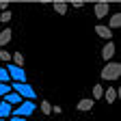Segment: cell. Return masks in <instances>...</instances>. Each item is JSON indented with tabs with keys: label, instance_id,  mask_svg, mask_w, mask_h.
<instances>
[{
	"label": "cell",
	"instance_id": "cell-1",
	"mask_svg": "<svg viewBox=\"0 0 121 121\" xmlns=\"http://www.w3.org/2000/svg\"><path fill=\"white\" fill-rule=\"evenodd\" d=\"M11 91L13 93H17L22 99H26V102H33L37 95H35V91H33V86H30L28 82H13V86H11Z\"/></svg>",
	"mask_w": 121,
	"mask_h": 121
},
{
	"label": "cell",
	"instance_id": "cell-2",
	"mask_svg": "<svg viewBox=\"0 0 121 121\" xmlns=\"http://www.w3.org/2000/svg\"><path fill=\"white\" fill-rule=\"evenodd\" d=\"M119 76H121V65L115 63V60H108L102 69V78L104 80H117Z\"/></svg>",
	"mask_w": 121,
	"mask_h": 121
},
{
	"label": "cell",
	"instance_id": "cell-3",
	"mask_svg": "<svg viewBox=\"0 0 121 121\" xmlns=\"http://www.w3.org/2000/svg\"><path fill=\"white\" fill-rule=\"evenodd\" d=\"M35 108H37V106H35V102H26V99H24V102L17 106V108H13V110H11V117L26 119V117H30V115L35 112Z\"/></svg>",
	"mask_w": 121,
	"mask_h": 121
},
{
	"label": "cell",
	"instance_id": "cell-4",
	"mask_svg": "<svg viewBox=\"0 0 121 121\" xmlns=\"http://www.w3.org/2000/svg\"><path fill=\"white\" fill-rule=\"evenodd\" d=\"M7 73H9V78H11L13 82H26V71H24L22 67H15V65H11V63H9Z\"/></svg>",
	"mask_w": 121,
	"mask_h": 121
},
{
	"label": "cell",
	"instance_id": "cell-5",
	"mask_svg": "<svg viewBox=\"0 0 121 121\" xmlns=\"http://www.w3.org/2000/svg\"><path fill=\"white\" fill-rule=\"evenodd\" d=\"M108 9H110L108 2H97V4L93 7V13H95L97 20H102V17H106V15H108Z\"/></svg>",
	"mask_w": 121,
	"mask_h": 121
},
{
	"label": "cell",
	"instance_id": "cell-6",
	"mask_svg": "<svg viewBox=\"0 0 121 121\" xmlns=\"http://www.w3.org/2000/svg\"><path fill=\"white\" fill-rule=\"evenodd\" d=\"M115 52H117L115 43H112V41H108V43H106L104 48H102V58H104V60H110V58L115 56Z\"/></svg>",
	"mask_w": 121,
	"mask_h": 121
},
{
	"label": "cell",
	"instance_id": "cell-7",
	"mask_svg": "<svg viewBox=\"0 0 121 121\" xmlns=\"http://www.w3.org/2000/svg\"><path fill=\"white\" fill-rule=\"evenodd\" d=\"M95 35L99 39H112V30H108V26H104V24H97L95 26Z\"/></svg>",
	"mask_w": 121,
	"mask_h": 121
},
{
	"label": "cell",
	"instance_id": "cell-8",
	"mask_svg": "<svg viewBox=\"0 0 121 121\" xmlns=\"http://www.w3.org/2000/svg\"><path fill=\"white\" fill-rule=\"evenodd\" d=\"M119 89H115V86H110V89H104V99L108 102V104H112L115 99H119Z\"/></svg>",
	"mask_w": 121,
	"mask_h": 121
},
{
	"label": "cell",
	"instance_id": "cell-9",
	"mask_svg": "<svg viewBox=\"0 0 121 121\" xmlns=\"http://www.w3.org/2000/svg\"><path fill=\"white\" fill-rule=\"evenodd\" d=\"M11 106L7 104V102H2V99H0V119H2V121H7L9 117H11Z\"/></svg>",
	"mask_w": 121,
	"mask_h": 121
},
{
	"label": "cell",
	"instance_id": "cell-10",
	"mask_svg": "<svg viewBox=\"0 0 121 121\" xmlns=\"http://www.w3.org/2000/svg\"><path fill=\"white\" fill-rule=\"evenodd\" d=\"M93 104H95L93 99H91V97H86V99H80L76 108H78V110H82V112H86V110H91V108H93Z\"/></svg>",
	"mask_w": 121,
	"mask_h": 121
},
{
	"label": "cell",
	"instance_id": "cell-11",
	"mask_svg": "<svg viewBox=\"0 0 121 121\" xmlns=\"http://www.w3.org/2000/svg\"><path fill=\"white\" fill-rule=\"evenodd\" d=\"M11 37H13V30L11 28H4L2 33H0V45H2V50H4V45L11 41Z\"/></svg>",
	"mask_w": 121,
	"mask_h": 121
},
{
	"label": "cell",
	"instance_id": "cell-12",
	"mask_svg": "<svg viewBox=\"0 0 121 121\" xmlns=\"http://www.w3.org/2000/svg\"><path fill=\"white\" fill-rule=\"evenodd\" d=\"M119 26H121V13H115V15H110L108 30H115V28H119Z\"/></svg>",
	"mask_w": 121,
	"mask_h": 121
},
{
	"label": "cell",
	"instance_id": "cell-13",
	"mask_svg": "<svg viewBox=\"0 0 121 121\" xmlns=\"http://www.w3.org/2000/svg\"><path fill=\"white\" fill-rule=\"evenodd\" d=\"M52 7H54V11H56L58 15H65V13H67V2H63V0H56V2H52Z\"/></svg>",
	"mask_w": 121,
	"mask_h": 121
},
{
	"label": "cell",
	"instance_id": "cell-14",
	"mask_svg": "<svg viewBox=\"0 0 121 121\" xmlns=\"http://www.w3.org/2000/svg\"><path fill=\"white\" fill-rule=\"evenodd\" d=\"M11 60H13L11 65H15V67H22V65H24V54H22V52H15V54H11Z\"/></svg>",
	"mask_w": 121,
	"mask_h": 121
},
{
	"label": "cell",
	"instance_id": "cell-15",
	"mask_svg": "<svg viewBox=\"0 0 121 121\" xmlns=\"http://www.w3.org/2000/svg\"><path fill=\"white\" fill-rule=\"evenodd\" d=\"M102 97H104V86L102 84H95L93 86V97H91V99L95 102V99H102Z\"/></svg>",
	"mask_w": 121,
	"mask_h": 121
},
{
	"label": "cell",
	"instance_id": "cell-16",
	"mask_svg": "<svg viewBox=\"0 0 121 121\" xmlns=\"http://www.w3.org/2000/svg\"><path fill=\"white\" fill-rule=\"evenodd\" d=\"M9 82H11V78H9L7 69H4V67H0V84H9Z\"/></svg>",
	"mask_w": 121,
	"mask_h": 121
},
{
	"label": "cell",
	"instance_id": "cell-17",
	"mask_svg": "<svg viewBox=\"0 0 121 121\" xmlns=\"http://www.w3.org/2000/svg\"><path fill=\"white\" fill-rule=\"evenodd\" d=\"M39 108L43 110V115H50V112H52V106L48 104V99H43V102H41V106H39Z\"/></svg>",
	"mask_w": 121,
	"mask_h": 121
},
{
	"label": "cell",
	"instance_id": "cell-18",
	"mask_svg": "<svg viewBox=\"0 0 121 121\" xmlns=\"http://www.w3.org/2000/svg\"><path fill=\"white\" fill-rule=\"evenodd\" d=\"M7 93H11V84H0V99H2Z\"/></svg>",
	"mask_w": 121,
	"mask_h": 121
},
{
	"label": "cell",
	"instance_id": "cell-19",
	"mask_svg": "<svg viewBox=\"0 0 121 121\" xmlns=\"http://www.w3.org/2000/svg\"><path fill=\"white\" fill-rule=\"evenodd\" d=\"M0 60H4V63H11V54L7 50H0Z\"/></svg>",
	"mask_w": 121,
	"mask_h": 121
},
{
	"label": "cell",
	"instance_id": "cell-20",
	"mask_svg": "<svg viewBox=\"0 0 121 121\" xmlns=\"http://www.w3.org/2000/svg\"><path fill=\"white\" fill-rule=\"evenodd\" d=\"M11 20V11H2V15H0V22H9Z\"/></svg>",
	"mask_w": 121,
	"mask_h": 121
},
{
	"label": "cell",
	"instance_id": "cell-21",
	"mask_svg": "<svg viewBox=\"0 0 121 121\" xmlns=\"http://www.w3.org/2000/svg\"><path fill=\"white\" fill-rule=\"evenodd\" d=\"M71 7H76V9H82L84 7V2H80V0H73V2H69Z\"/></svg>",
	"mask_w": 121,
	"mask_h": 121
},
{
	"label": "cell",
	"instance_id": "cell-22",
	"mask_svg": "<svg viewBox=\"0 0 121 121\" xmlns=\"http://www.w3.org/2000/svg\"><path fill=\"white\" fill-rule=\"evenodd\" d=\"M9 4L11 2H7V0H0V9H2V11H9Z\"/></svg>",
	"mask_w": 121,
	"mask_h": 121
},
{
	"label": "cell",
	"instance_id": "cell-23",
	"mask_svg": "<svg viewBox=\"0 0 121 121\" xmlns=\"http://www.w3.org/2000/svg\"><path fill=\"white\" fill-rule=\"evenodd\" d=\"M52 112H56V115H60V112H63V108H60V106H52Z\"/></svg>",
	"mask_w": 121,
	"mask_h": 121
},
{
	"label": "cell",
	"instance_id": "cell-24",
	"mask_svg": "<svg viewBox=\"0 0 121 121\" xmlns=\"http://www.w3.org/2000/svg\"><path fill=\"white\" fill-rule=\"evenodd\" d=\"M7 121H26V119H20V117H9Z\"/></svg>",
	"mask_w": 121,
	"mask_h": 121
},
{
	"label": "cell",
	"instance_id": "cell-25",
	"mask_svg": "<svg viewBox=\"0 0 121 121\" xmlns=\"http://www.w3.org/2000/svg\"><path fill=\"white\" fill-rule=\"evenodd\" d=\"M0 121H2V119H0Z\"/></svg>",
	"mask_w": 121,
	"mask_h": 121
}]
</instances>
